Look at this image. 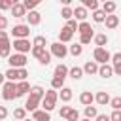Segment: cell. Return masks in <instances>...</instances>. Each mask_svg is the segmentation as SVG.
Here are the masks:
<instances>
[{"mask_svg":"<svg viewBox=\"0 0 121 121\" xmlns=\"http://www.w3.org/2000/svg\"><path fill=\"white\" fill-rule=\"evenodd\" d=\"M43 95H45L43 87H40V85L30 87V95H28V98L25 102V110L26 112H36L38 106H40V102H42V98H43Z\"/></svg>","mask_w":121,"mask_h":121,"instance_id":"cell-1","label":"cell"},{"mask_svg":"<svg viewBox=\"0 0 121 121\" xmlns=\"http://www.w3.org/2000/svg\"><path fill=\"white\" fill-rule=\"evenodd\" d=\"M57 98H59V93L55 91V89H49V91H45V95H43V98H42V110L43 112H51L53 108H55V104H57Z\"/></svg>","mask_w":121,"mask_h":121,"instance_id":"cell-2","label":"cell"},{"mask_svg":"<svg viewBox=\"0 0 121 121\" xmlns=\"http://www.w3.org/2000/svg\"><path fill=\"white\" fill-rule=\"evenodd\" d=\"M93 59H95V62L98 64H106L110 59H112V55H110V51L106 49V47H95V51H93Z\"/></svg>","mask_w":121,"mask_h":121,"instance_id":"cell-3","label":"cell"},{"mask_svg":"<svg viewBox=\"0 0 121 121\" xmlns=\"http://www.w3.org/2000/svg\"><path fill=\"white\" fill-rule=\"evenodd\" d=\"M28 34H30V26L28 25H15L11 28V36L15 40H26Z\"/></svg>","mask_w":121,"mask_h":121,"instance_id":"cell-4","label":"cell"},{"mask_svg":"<svg viewBox=\"0 0 121 121\" xmlns=\"http://www.w3.org/2000/svg\"><path fill=\"white\" fill-rule=\"evenodd\" d=\"M8 62H9V68L19 70V68H25V64H26V57L21 55V53H13V55L8 57Z\"/></svg>","mask_w":121,"mask_h":121,"instance_id":"cell-5","label":"cell"},{"mask_svg":"<svg viewBox=\"0 0 121 121\" xmlns=\"http://www.w3.org/2000/svg\"><path fill=\"white\" fill-rule=\"evenodd\" d=\"M2 96H4V100H13V98H17V83L6 81V83H4Z\"/></svg>","mask_w":121,"mask_h":121,"instance_id":"cell-6","label":"cell"},{"mask_svg":"<svg viewBox=\"0 0 121 121\" xmlns=\"http://www.w3.org/2000/svg\"><path fill=\"white\" fill-rule=\"evenodd\" d=\"M49 47H51L49 53H51L53 57H57V59H64L66 53H68V47H66L64 43H60V42H55V43H51Z\"/></svg>","mask_w":121,"mask_h":121,"instance_id":"cell-7","label":"cell"},{"mask_svg":"<svg viewBox=\"0 0 121 121\" xmlns=\"http://www.w3.org/2000/svg\"><path fill=\"white\" fill-rule=\"evenodd\" d=\"M11 47L15 49V53H21V55H25V53H28L32 49V45H30L28 40H13Z\"/></svg>","mask_w":121,"mask_h":121,"instance_id":"cell-8","label":"cell"},{"mask_svg":"<svg viewBox=\"0 0 121 121\" xmlns=\"http://www.w3.org/2000/svg\"><path fill=\"white\" fill-rule=\"evenodd\" d=\"M26 21H28V26H36L42 23V15L38 11H28L26 13Z\"/></svg>","mask_w":121,"mask_h":121,"instance_id":"cell-9","label":"cell"},{"mask_svg":"<svg viewBox=\"0 0 121 121\" xmlns=\"http://www.w3.org/2000/svg\"><path fill=\"white\" fill-rule=\"evenodd\" d=\"M72 36H74V32H72L68 26H62L60 32H59V42H60V43H66V42L72 40Z\"/></svg>","mask_w":121,"mask_h":121,"instance_id":"cell-10","label":"cell"},{"mask_svg":"<svg viewBox=\"0 0 121 121\" xmlns=\"http://www.w3.org/2000/svg\"><path fill=\"white\" fill-rule=\"evenodd\" d=\"M9 11H11V15H13V17H25V15H26L25 6H23V4H17V2L11 6V9H9Z\"/></svg>","mask_w":121,"mask_h":121,"instance_id":"cell-11","label":"cell"},{"mask_svg":"<svg viewBox=\"0 0 121 121\" xmlns=\"http://www.w3.org/2000/svg\"><path fill=\"white\" fill-rule=\"evenodd\" d=\"M112 74H113V68H112L110 64H100V66H98V76H100V78L108 79V78H112Z\"/></svg>","mask_w":121,"mask_h":121,"instance_id":"cell-12","label":"cell"},{"mask_svg":"<svg viewBox=\"0 0 121 121\" xmlns=\"http://www.w3.org/2000/svg\"><path fill=\"white\" fill-rule=\"evenodd\" d=\"M93 100H95V95H93L91 91H83V93L79 95V102H81L83 106H91Z\"/></svg>","mask_w":121,"mask_h":121,"instance_id":"cell-13","label":"cell"},{"mask_svg":"<svg viewBox=\"0 0 121 121\" xmlns=\"http://www.w3.org/2000/svg\"><path fill=\"white\" fill-rule=\"evenodd\" d=\"M32 119L34 121H51V115L43 110H36V112H32Z\"/></svg>","mask_w":121,"mask_h":121,"instance_id":"cell-14","label":"cell"},{"mask_svg":"<svg viewBox=\"0 0 121 121\" xmlns=\"http://www.w3.org/2000/svg\"><path fill=\"white\" fill-rule=\"evenodd\" d=\"M74 19H78V21H85L87 19V9L83 8V6H78V8H74Z\"/></svg>","mask_w":121,"mask_h":121,"instance_id":"cell-15","label":"cell"},{"mask_svg":"<svg viewBox=\"0 0 121 121\" xmlns=\"http://www.w3.org/2000/svg\"><path fill=\"white\" fill-rule=\"evenodd\" d=\"M104 23H106V28H115V26H119V17L117 15H106V19H104Z\"/></svg>","mask_w":121,"mask_h":121,"instance_id":"cell-16","label":"cell"},{"mask_svg":"<svg viewBox=\"0 0 121 121\" xmlns=\"http://www.w3.org/2000/svg\"><path fill=\"white\" fill-rule=\"evenodd\" d=\"M83 72L89 74V76H91V74H98V64H96L95 60H87L85 66H83Z\"/></svg>","mask_w":121,"mask_h":121,"instance_id":"cell-17","label":"cell"},{"mask_svg":"<svg viewBox=\"0 0 121 121\" xmlns=\"http://www.w3.org/2000/svg\"><path fill=\"white\" fill-rule=\"evenodd\" d=\"M66 76H68V68H66V64H57V66H55V76H53V78L64 79Z\"/></svg>","mask_w":121,"mask_h":121,"instance_id":"cell-18","label":"cell"},{"mask_svg":"<svg viewBox=\"0 0 121 121\" xmlns=\"http://www.w3.org/2000/svg\"><path fill=\"white\" fill-rule=\"evenodd\" d=\"M95 100H96L100 106H106V104H110V95H108L106 91H100V93L95 95Z\"/></svg>","mask_w":121,"mask_h":121,"instance_id":"cell-19","label":"cell"},{"mask_svg":"<svg viewBox=\"0 0 121 121\" xmlns=\"http://www.w3.org/2000/svg\"><path fill=\"white\" fill-rule=\"evenodd\" d=\"M28 91H30V83L28 81H19L17 83V98L23 96V95H26Z\"/></svg>","mask_w":121,"mask_h":121,"instance_id":"cell-20","label":"cell"},{"mask_svg":"<svg viewBox=\"0 0 121 121\" xmlns=\"http://www.w3.org/2000/svg\"><path fill=\"white\" fill-rule=\"evenodd\" d=\"M78 32H79V36H81V34H95V32H93V26H91L87 21H83V23L78 25Z\"/></svg>","mask_w":121,"mask_h":121,"instance_id":"cell-21","label":"cell"},{"mask_svg":"<svg viewBox=\"0 0 121 121\" xmlns=\"http://www.w3.org/2000/svg\"><path fill=\"white\" fill-rule=\"evenodd\" d=\"M59 98H60L62 102H70V100H72V89H70V87H62L60 93H59Z\"/></svg>","mask_w":121,"mask_h":121,"instance_id":"cell-22","label":"cell"},{"mask_svg":"<svg viewBox=\"0 0 121 121\" xmlns=\"http://www.w3.org/2000/svg\"><path fill=\"white\" fill-rule=\"evenodd\" d=\"M68 76H70L72 79H81V78H83V68L74 66V68H70V70H68Z\"/></svg>","mask_w":121,"mask_h":121,"instance_id":"cell-23","label":"cell"},{"mask_svg":"<svg viewBox=\"0 0 121 121\" xmlns=\"http://www.w3.org/2000/svg\"><path fill=\"white\" fill-rule=\"evenodd\" d=\"M115 8H117L115 2H104V4H102V11H104L106 15H112V13L115 11Z\"/></svg>","mask_w":121,"mask_h":121,"instance_id":"cell-24","label":"cell"},{"mask_svg":"<svg viewBox=\"0 0 121 121\" xmlns=\"http://www.w3.org/2000/svg\"><path fill=\"white\" fill-rule=\"evenodd\" d=\"M60 17H62V19H66V21L74 19V9H72L70 6H64V8L60 9Z\"/></svg>","mask_w":121,"mask_h":121,"instance_id":"cell-25","label":"cell"},{"mask_svg":"<svg viewBox=\"0 0 121 121\" xmlns=\"http://www.w3.org/2000/svg\"><path fill=\"white\" fill-rule=\"evenodd\" d=\"M95 43H96V47H104L108 43V36L106 34H96L95 36Z\"/></svg>","mask_w":121,"mask_h":121,"instance_id":"cell-26","label":"cell"},{"mask_svg":"<svg viewBox=\"0 0 121 121\" xmlns=\"http://www.w3.org/2000/svg\"><path fill=\"white\" fill-rule=\"evenodd\" d=\"M96 115H98V112L95 106H85V119H95Z\"/></svg>","mask_w":121,"mask_h":121,"instance_id":"cell-27","label":"cell"},{"mask_svg":"<svg viewBox=\"0 0 121 121\" xmlns=\"http://www.w3.org/2000/svg\"><path fill=\"white\" fill-rule=\"evenodd\" d=\"M25 115H26V110H25V108H15V110H13V119L23 121V119H26Z\"/></svg>","mask_w":121,"mask_h":121,"instance_id":"cell-28","label":"cell"},{"mask_svg":"<svg viewBox=\"0 0 121 121\" xmlns=\"http://www.w3.org/2000/svg\"><path fill=\"white\" fill-rule=\"evenodd\" d=\"M9 51H11V43L6 42V43H0V57H9Z\"/></svg>","mask_w":121,"mask_h":121,"instance_id":"cell-29","label":"cell"},{"mask_svg":"<svg viewBox=\"0 0 121 121\" xmlns=\"http://www.w3.org/2000/svg\"><path fill=\"white\" fill-rule=\"evenodd\" d=\"M104 19H106V13H104L102 9L93 11V21H95V23H104Z\"/></svg>","mask_w":121,"mask_h":121,"instance_id":"cell-30","label":"cell"},{"mask_svg":"<svg viewBox=\"0 0 121 121\" xmlns=\"http://www.w3.org/2000/svg\"><path fill=\"white\" fill-rule=\"evenodd\" d=\"M83 8L96 11V9H98V2H96V0H83Z\"/></svg>","mask_w":121,"mask_h":121,"instance_id":"cell-31","label":"cell"},{"mask_svg":"<svg viewBox=\"0 0 121 121\" xmlns=\"http://www.w3.org/2000/svg\"><path fill=\"white\" fill-rule=\"evenodd\" d=\"M47 42H45V36H36L34 42H32V47H45Z\"/></svg>","mask_w":121,"mask_h":121,"instance_id":"cell-32","label":"cell"},{"mask_svg":"<svg viewBox=\"0 0 121 121\" xmlns=\"http://www.w3.org/2000/svg\"><path fill=\"white\" fill-rule=\"evenodd\" d=\"M74 57H79L81 53H83V45H79V43H74V45H70V49H68Z\"/></svg>","mask_w":121,"mask_h":121,"instance_id":"cell-33","label":"cell"},{"mask_svg":"<svg viewBox=\"0 0 121 121\" xmlns=\"http://www.w3.org/2000/svg\"><path fill=\"white\" fill-rule=\"evenodd\" d=\"M4 76H6L8 81H13V83L17 81V70H15V68H9L8 72H4Z\"/></svg>","mask_w":121,"mask_h":121,"instance_id":"cell-34","label":"cell"},{"mask_svg":"<svg viewBox=\"0 0 121 121\" xmlns=\"http://www.w3.org/2000/svg\"><path fill=\"white\" fill-rule=\"evenodd\" d=\"M62 87H64V79H59V78H53V79H51V89L60 91Z\"/></svg>","mask_w":121,"mask_h":121,"instance_id":"cell-35","label":"cell"},{"mask_svg":"<svg viewBox=\"0 0 121 121\" xmlns=\"http://www.w3.org/2000/svg\"><path fill=\"white\" fill-rule=\"evenodd\" d=\"M23 6H25V9L34 11V8L38 6V0H25V2H23Z\"/></svg>","mask_w":121,"mask_h":121,"instance_id":"cell-36","label":"cell"},{"mask_svg":"<svg viewBox=\"0 0 121 121\" xmlns=\"http://www.w3.org/2000/svg\"><path fill=\"white\" fill-rule=\"evenodd\" d=\"M95 38V34H81L79 36V45H85V43H91V40Z\"/></svg>","mask_w":121,"mask_h":121,"instance_id":"cell-37","label":"cell"},{"mask_svg":"<svg viewBox=\"0 0 121 121\" xmlns=\"http://www.w3.org/2000/svg\"><path fill=\"white\" fill-rule=\"evenodd\" d=\"M38 60H40V64H43V66H47V64L51 62V53H49V51H45V53H43V55H42V57H40Z\"/></svg>","mask_w":121,"mask_h":121,"instance_id":"cell-38","label":"cell"},{"mask_svg":"<svg viewBox=\"0 0 121 121\" xmlns=\"http://www.w3.org/2000/svg\"><path fill=\"white\" fill-rule=\"evenodd\" d=\"M13 4H15V0H0V11H4V9H11Z\"/></svg>","mask_w":121,"mask_h":121,"instance_id":"cell-39","label":"cell"},{"mask_svg":"<svg viewBox=\"0 0 121 121\" xmlns=\"http://www.w3.org/2000/svg\"><path fill=\"white\" fill-rule=\"evenodd\" d=\"M110 106H112L113 110H121V96H113V98H110Z\"/></svg>","mask_w":121,"mask_h":121,"instance_id":"cell-40","label":"cell"},{"mask_svg":"<svg viewBox=\"0 0 121 121\" xmlns=\"http://www.w3.org/2000/svg\"><path fill=\"white\" fill-rule=\"evenodd\" d=\"M30 53H32V57L40 59V57L45 53V47H32V49H30Z\"/></svg>","mask_w":121,"mask_h":121,"instance_id":"cell-41","label":"cell"},{"mask_svg":"<svg viewBox=\"0 0 121 121\" xmlns=\"http://www.w3.org/2000/svg\"><path fill=\"white\" fill-rule=\"evenodd\" d=\"M26 76H28V72L25 68H19L17 70V81H26Z\"/></svg>","mask_w":121,"mask_h":121,"instance_id":"cell-42","label":"cell"},{"mask_svg":"<svg viewBox=\"0 0 121 121\" xmlns=\"http://www.w3.org/2000/svg\"><path fill=\"white\" fill-rule=\"evenodd\" d=\"M66 119H68V121H79V113H78V110H74V108H72Z\"/></svg>","mask_w":121,"mask_h":121,"instance_id":"cell-43","label":"cell"},{"mask_svg":"<svg viewBox=\"0 0 121 121\" xmlns=\"http://www.w3.org/2000/svg\"><path fill=\"white\" fill-rule=\"evenodd\" d=\"M70 110H72L70 106H60V112H59V115L66 119V117H68V113H70Z\"/></svg>","mask_w":121,"mask_h":121,"instance_id":"cell-44","label":"cell"},{"mask_svg":"<svg viewBox=\"0 0 121 121\" xmlns=\"http://www.w3.org/2000/svg\"><path fill=\"white\" fill-rule=\"evenodd\" d=\"M110 121H121V110H113V113L110 115Z\"/></svg>","mask_w":121,"mask_h":121,"instance_id":"cell-45","label":"cell"},{"mask_svg":"<svg viewBox=\"0 0 121 121\" xmlns=\"http://www.w3.org/2000/svg\"><path fill=\"white\" fill-rule=\"evenodd\" d=\"M66 26H68L72 32H76V30H78V23H76V19H70V21L66 23Z\"/></svg>","mask_w":121,"mask_h":121,"instance_id":"cell-46","label":"cell"},{"mask_svg":"<svg viewBox=\"0 0 121 121\" xmlns=\"http://www.w3.org/2000/svg\"><path fill=\"white\" fill-rule=\"evenodd\" d=\"M6 42H9L8 32H6V30H0V43H6Z\"/></svg>","mask_w":121,"mask_h":121,"instance_id":"cell-47","label":"cell"},{"mask_svg":"<svg viewBox=\"0 0 121 121\" xmlns=\"http://www.w3.org/2000/svg\"><path fill=\"white\" fill-rule=\"evenodd\" d=\"M8 117V110H6V106H0V121H4Z\"/></svg>","mask_w":121,"mask_h":121,"instance_id":"cell-48","label":"cell"},{"mask_svg":"<svg viewBox=\"0 0 121 121\" xmlns=\"http://www.w3.org/2000/svg\"><path fill=\"white\" fill-rule=\"evenodd\" d=\"M95 119H96V121H110V115H106V113H98Z\"/></svg>","mask_w":121,"mask_h":121,"instance_id":"cell-49","label":"cell"},{"mask_svg":"<svg viewBox=\"0 0 121 121\" xmlns=\"http://www.w3.org/2000/svg\"><path fill=\"white\" fill-rule=\"evenodd\" d=\"M6 26H8V19H6L4 15H2V17H0V30H4Z\"/></svg>","mask_w":121,"mask_h":121,"instance_id":"cell-50","label":"cell"},{"mask_svg":"<svg viewBox=\"0 0 121 121\" xmlns=\"http://www.w3.org/2000/svg\"><path fill=\"white\" fill-rule=\"evenodd\" d=\"M112 60H113V64L121 62V53H113V55H112Z\"/></svg>","mask_w":121,"mask_h":121,"instance_id":"cell-51","label":"cell"},{"mask_svg":"<svg viewBox=\"0 0 121 121\" xmlns=\"http://www.w3.org/2000/svg\"><path fill=\"white\" fill-rule=\"evenodd\" d=\"M112 68H113V72H115L117 76H121V62H117V64H113Z\"/></svg>","mask_w":121,"mask_h":121,"instance_id":"cell-52","label":"cell"},{"mask_svg":"<svg viewBox=\"0 0 121 121\" xmlns=\"http://www.w3.org/2000/svg\"><path fill=\"white\" fill-rule=\"evenodd\" d=\"M4 79H6V76H4L2 72H0V85H4Z\"/></svg>","mask_w":121,"mask_h":121,"instance_id":"cell-53","label":"cell"},{"mask_svg":"<svg viewBox=\"0 0 121 121\" xmlns=\"http://www.w3.org/2000/svg\"><path fill=\"white\" fill-rule=\"evenodd\" d=\"M23 121H34V119H23Z\"/></svg>","mask_w":121,"mask_h":121,"instance_id":"cell-54","label":"cell"},{"mask_svg":"<svg viewBox=\"0 0 121 121\" xmlns=\"http://www.w3.org/2000/svg\"><path fill=\"white\" fill-rule=\"evenodd\" d=\"M81 121H91V119H81Z\"/></svg>","mask_w":121,"mask_h":121,"instance_id":"cell-55","label":"cell"},{"mask_svg":"<svg viewBox=\"0 0 121 121\" xmlns=\"http://www.w3.org/2000/svg\"><path fill=\"white\" fill-rule=\"evenodd\" d=\"M119 25H121V21H119Z\"/></svg>","mask_w":121,"mask_h":121,"instance_id":"cell-56","label":"cell"},{"mask_svg":"<svg viewBox=\"0 0 121 121\" xmlns=\"http://www.w3.org/2000/svg\"><path fill=\"white\" fill-rule=\"evenodd\" d=\"M0 17H2V15H0Z\"/></svg>","mask_w":121,"mask_h":121,"instance_id":"cell-57","label":"cell"}]
</instances>
